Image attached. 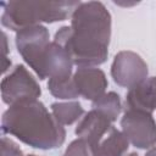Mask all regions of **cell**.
Instances as JSON below:
<instances>
[{"instance_id":"6da1fadb","label":"cell","mask_w":156,"mask_h":156,"mask_svg":"<svg viewBox=\"0 0 156 156\" xmlns=\"http://www.w3.org/2000/svg\"><path fill=\"white\" fill-rule=\"evenodd\" d=\"M110 39L111 13L100 1L80 2L71 16V26L61 27L54 37L78 67H98L106 62Z\"/></svg>"},{"instance_id":"7a4b0ae2","label":"cell","mask_w":156,"mask_h":156,"mask_svg":"<svg viewBox=\"0 0 156 156\" xmlns=\"http://www.w3.org/2000/svg\"><path fill=\"white\" fill-rule=\"evenodd\" d=\"M1 132L39 150L56 149L66 139L65 127L38 99L9 106L2 113Z\"/></svg>"},{"instance_id":"3957f363","label":"cell","mask_w":156,"mask_h":156,"mask_svg":"<svg viewBox=\"0 0 156 156\" xmlns=\"http://www.w3.org/2000/svg\"><path fill=\"white\" fill-rule=\"evenodd\" d=\"M80 1H32L16 0L2 2L1 24L16 33L41 23H54L72 16Z\"/></svg>"},{"instance_id":"277c9868","label":"cell","mask_w":156,"mask_h":156,"mask_svg":"<svg viewBox=\"0 0 156 156\" xmlns=\"http://www.w3.org/2000/svg\"><path fill=\"white\" fill-rule=\"evenodd\" d=\"M15 43L17 51L24 62L40 78L44 55L50 44L49 29L43 24L23 28L16 33Z\"/></svg>"},{"instance_id":"5b68a950","label":"cell","mask_w":156,"mask_h":156,"mask_svg":"<svg viewBox=\"0 0 156 156\" xmlns=\"http://www.w3.org/2000/svg\"><path fill=\"white\" fill-rule=\"evenodd\" d=\"M0 88L2 101L9 106L26 100H35L41 95L40 85L23 65H16L2 78Z\"/></svg>"},{"instance_id":"8992f818","label":"cell","mask_w":156,"mask_h":156,"mask_svg":"<svg viewBox=\"0 0 156 156\" xmlns=\"http://www.w3.org/2000/svg\"><path fill=\"white\" fill-rule=\"evenodd\" d=\"M121 128L129 144L138 149H151L156 145V122L152 113L126 110L121 118Z\"/></svg>"},{"instance_id":"52a82bcc","label":"cell","mask_w":156,"mask_h":156,"mask_svg":"<svg viewBox=\"0 0 156 156\" xmlns=\"http://www.w3.org/2000/svg\"><path fill=\"white\" fill-rule=\"evenodd\" d=\"M147 65L134 51L123 50L116 54L111 65L113 82L123 88H133L147 78Z\"/></svg>"},{"instance_id":"ba28073f","label":"cell","mask_w":156,"mask_h":156,"mask_svg":"<svg viewBox=\"0 0 156 156\" xmlns=\"http://www.w3.org/2000/svg\"><path fill=\"white\" fill-rule=\"evenodd\" d=\"M73 65L74 63L69 52L62 45L52 40L46 48L41 65V74L39 79H68L72 77Z\"/></svg>"},{"instance_id":"9c48e42d","label":"cell","mask_w":156,"mask_h":156,"mask_svg":"<svg viewBox=\"0 0 156 156\" xmlns=\"http://www.w3.org/2000/svg\"><path fill=\"white\" fill-rule=\"evenodd\" d=\"M73 80L79 96L91 102L101 98L108 85L105 72L98 67H78L73 73Z\"/></svg>"},{"instance_id":"30bf717a","label":"cell","mask_w":156,"mask_h":156,"mask_svg":"<svg viewBox=\"0 0 156 156\" xmlns=\"http://www.w3.org/2000/svg\"><path fill=\"white\" fill-rule=\"evenodd\" d=\"M112 127V122L107 117H105L101 112L91 108L79 121L74 133L78 138L88 141L96 150L102 138Z\"/></svg>"},{"instance_id":"8fae6325","label":"cell","mask_w":156,"mask_h":156,"mask_svg":"<svg viewBox=\"0 0 156 156\" xmlns=\"http://www.w3.org/2000/svg\"><path fill=\"white\" fill-rule=\"evenodd\" d=\"M126 110H136L149 113L156 110V77H147L145 80L128 89L126 95Z\"/></svg>"},{"instance_id":"7c38bea8","label":"cell","mask_w":156,"mask_h":156,"mask_svg":"<svg viewBox=\"0 0 156 156\" xmlns=\"http://www.w3.org/2000/svg\"><path fill=\"white\" fill-rule=\"evenodd\" d=\"M129 147V141L123 132L112 127L100 141L96 154L98 156H123Z\"/></svg>"},{"instance_id":"4fadbf2b","label":"cell","mask_w":156,"mask_h":156,"mask_svg":"<svg viewBox=\"0 0 156 156\" xmlns=\"http://www.w3.org/2000/svg\"><path fill=\"white\" fill-rule=\"evenodd\" d=\"M51 112L62 126H69L82 117L84 110L79 101H67V102H52Z\"/></svg>"},{"instance_id":"5bb4252c","label":"cell","mask_w":156,"mask_h":156,"mask_svg":"<svg viewBox=\"0 0 156 156\" xmlns=\"http://www.w3.org/2000/svg\"><path fill=\"white\" fill-rule=\"evenodd\" d=\"M91 107L99 112H101L105 117H107L112 123L117 119L122 111L121 98L115 91L105 93L101 98L91 102Z\"/></svg>"},{"instance_id":"9a60e30c","label":"cell","mask_w":156,"mask_h":156,"mask_svg":"<svg viewBox=\"0 0 156 156\" xmlns=\"http://www.w3.org/2000/svg\"><path fill=\"white\" fill-rule=\"evenodd\" d=\"M48 89H49L50 94L57 99L71 100V99H76L79 96V93H78L77 87L73 80V76L68 79H62V80L49 79Z\"/></svg>"},{"instance_id":"2e32d148","label":"cell","mask_w":156,"mask_h":156,"mask_svg":"<svg viewBox=\"0 0 156 156\" xmlns=\"http://www.w3.org/2000/svg\"><path fill=\"white\" fill-rule=\"evenodd\" d=\"M62 156H98V154L88 141L77 138L68 144Z\"/></svg>"},{"instance_id":"e0dca14e","label":"cell","mask_w":156,"mask_h":156,"mask_svg":"<svg viewBox=\"0 0 156 156\" xmlns=\"http://www.w3.org/2000/svg\"><path fill=\"white\" fill-rule=\"evenodd\" d=\"M1 156H24L21 147L11 139L1 138Z\"/></svg>"},{"instance_id":"ac0fdd59","label":"cell","mask_w":156,"mask_h":156,"mask_svg":"<svg viewBox=\"0 0 156 156\" xmlns=\"http://www.w3.org/2000/svg\"><path fill=\"white\" fill-rule=\"evenodd\" d=\"M11 66V60L7 57H2L1 58V68H2V73H5L7 71V68H10Z\"/></svg>"},{"instance_id":"d6986e66","label":"cell","mask_w":156,"mask_h":156,"mask_svg":"<svg viewBox=\"0 0 156 156\" xmlns=\"http://www.w3.org/2000/svg\"><path fill=\"white\" fill-rule=\"evenodd\" d=\"M145 156H156V146H154V147L149 149V150L146 151Z\"/></svg>"},{"instance_id":"ffe728a7","label":"cell","mask_w":156,"mask_h":156,"mask_svg":"<svg viewBox=\"0 0 156 156\" xmlns=\"http://www.w3.org/2000/svg\"><path fill=\"white\" fill-rule=\"evenodd\" d=\"M127 156H139V155H138L136 152H130V154H128Z\"/></svg>"},{"instance_id":"44dd1931","label":"cell","mask_w":156,"mask_h":156,"mask_svg":"<svg viewBox=\"0 0 156 156\" xmlns=\"http://www.w3.org/2000/svg\"><path fill=\"white\" fill-rule=\"evenodd\" d=\"M27 156H37V155H27Z\"/></svg>"}]
</instances>
